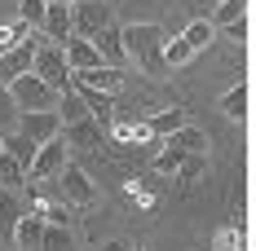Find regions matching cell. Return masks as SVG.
<instances>
[{"label": "cell", "instance_id": "6da1fadb", "mask_svg": "<svg viewBox=\"0 0 256 251\" xmlns=\"http://www.w3.org/2000/svg\"><path fill=\"white\" fill-rule=\"evenodd\" d=\"M164 26L159 22H128L120 26V44H124V57L128 62H137L146 75H168V66H164Z\"/></svg>", "mask_w": 256, "mask_h": 251}, {"label": "cell", "instance_id": "7a4b0ae2", "mask_svg": "<svg viewBox=\"0 0 256 251\" xmlns=\"http://www.w3.org/2000/svg\"><path fill=\"white\" fill-rule=\"evenodd\" d=\"M31 75L40 79V84H49L53 93H66V88H71V66H66V57H62L58 44H40V49H36Z\"/></svg>", "mask_w": 256, "mask_h": 251}, {"label": "cell", "instance_id": "3957f363", "mask_svg": "<svg viewBox=\"0 0 256 251\" xmlns=\"http://www.w3.org/2000/svg\"><path fill=\"white\" fill-rule=\"evenodd\" d=\"M9 88V97L18 106V115L22 110H58V93H53L49 84H40L36 75H18L14 84H4Z\"/></svg>", "mask_w": 256, "mask_h": 251}, {"label": "cell", "instance_id": "277c9868", "mask_svg": "<svg viewBox=\"0 0 256 251\" xmlns=\"http://www.w3.org/2000/svg\"><path fill=\"white\" fill-rule=\"evenodd\" d=\"M102 26H110V4L106 0H71V35L93 40Z\"/></svg>", "mask_w": 256, "mask_h": 251}, {"label": "cell", "instance_id": "5b68a950", "mask_svg": "<svg viewBox=\"0 0 256 251\" xmlns=\"http://www.w3.org/2000/svg\"><path fill=\"white\" fill-rule=\"evenodd\" d=\"M66 168V141H62V132L44 141L36 159H31V168H26V185H40V181H58V172Z\"/></svg>", "mask_w": 256, "mask_h": 251}, {"label": "cell", "instance_id": "8992f818", "mask_svg": "<svg viewBox=\"0 0 256 251\" xmlns=\"http://www.w3.org/2000/svg\"><path fill=\"white\" fill-rule=\"evenodd\" d=\"M14 132L26 137L31 146H44V141H53L62 132V119H58V110H22L14 119Z\"/></svg>", "mask_w": 256, "mask_h": 251}, {"label": "cell", "instance_id": "52a82bcc", "mask_svg": "<svg viewBox=\"0 0 256 251\" xmlns=\"http://www.w3.org/2000/svg\"><path fill=\"white\" fill-rule=\"evenodd\" d=\"M58 190H62V203H76V207H93L98 203V185L88 181V172L80 163H66L58 172Z\"/></svg>", "mask_w": 256, "mask_h": 251}, {"label": "cell", "instance_id": "ba28073f", "mask_svg": "<svg viewBox=\"0 0 256 251\" xmlns=\"http://www.w3.org/2000/svg\"><path fill=\"white\" fill-rule=\"evenodd\" d=\"M36 49H40L36 40H22V44H18L14 53H4V57H0V84H14L18 75H31V62H36Z\"/></svg>", "mask_w": 256, "mask_h": 251}, {"label": "cell", "instance_id": "9c48e42d", "mask_svg": "<svg viewBox=\"0 0 256 251\" xmlns=\"http://www.w3.org/2000/svg\"><path fill=\"white\" fill-rule=\"evenodd\" d=\"M71 79L84 84V88H98L106 97H120V88H124V71H115V66H93V71H80Z\"/></svg>", "mask_w": 256, "mask_h": 251}, {"label": "cell", "instance_id": "30bf717a", "mask_svg": "<svg viewBox=\"0 0 256 251\" xmlns=\"http://www.w3.org/2000/svg\"><path fill=\"white\" fill-rule=\"evenodd\" d=\"M88 44L98 49L102 66H115V71H120V66L128 62V57H124V44H120V26H115V22H110V26H102V31H98V35H93Z\"/></svg>", "mask_w": 256, "mask_h": 251}, {"label": "cell", "instance_id": "8fae6325", "mask_svg": "<svg viewBox=\"0 0 256 251\" xmlns=\"http://www.w3.org/2000/svg\"><path fill=\"white\" fill-rule=\"evenodd\" d=\"M40 31L62 49V44L71 40V4H44V22H40Z\"/></svg>", "mask_w": 256, "mask_h": 251}, {"label": "cell", "instance_id": "7c38bea8", "mask_svg": "<svg viewBox=\"0 0 256 251\" xmlns=\"http://www.w3.org/2000/svg\"><path fill=\"white\" fill-rule=\"evenodd\" d=\"M146 124V132H150L154 141H168L177 128L190 124V110H181V106H172V110H159V115H150V119H142Z\"/></svg>", "mask_w": 256, "mask_h": 251}, {"label": "cell", "instance_id": "4fadbf2b", "mask_svg": "<svg viewBox=\"0 0 256 251\" xmlns=\"http://www.w3.org/2000/svg\"><path fill=\"white\" fill-rule=\"evenodd\" d=\"M62 141H66V146H102L106 141V124H98V119L62 124Z\"/></svg>", "mask_w": 256, "mask_h": 251}, {"label": "cell", "instance_id": "5bb4252c", "mask_svg": "<svg viewBox=\"0 0 256 251\" xmlns=\"http://www.w3.org/2000/svg\"><path fill=\"white\" fill-rule=\"evenodd\" d=\"M62 57H66V66H71V75H80V71H93V66H102V57H98V49L88 44V40H66L62 44Z\"/></svg>", "mask_w": 256, "mask_h": 251}, {"label": "cell", "instance_id": "9a60e30c", "mask_svg": "<svg viewBox=\"0 0 256 251\" xmlns=\"http://www.w3.org/2000/svg\"><path fill=\"white\" fill-rule=\"evenodd\" d=\"M71 88L80 93V101H84V110L98 119V124L110 128V119H115V97H106V93H98V88H84V84H76L71 79Z\"/></svg>", "mask_w": 256, "mask_h": 251}, {"label": "cell", "instance_id": "2e32d148", "mask_svg": "<svg viewBox=\"0 0 256 251\" xmlns=\"http://www.w3.org/2000/svg\"><path fill=\"white\" fill-rule=\"evenodd\" d=\"M40 238H44V216L22 212V221H18V229H14V247L18 251H40Z\"/></svg>", "mask_w": 256, "mask_h": 251}, {"label": "cell", "instance_id": "e0dca14e", "mask_svg": "<svg viewBox=\"0 0 256 251\" xmlns=\"http://www.w3.org/2000/svg\"><path fill=\"white\" fill-rule=\"evenodd\" d=\"M22 221V203L14 190H0V243H14V229Z\"/></svg>", "mask_w": 256, "mask_h": 251}, {"label": "cell", "instance_id": "ac0fdd59", "mask_svg": "<svg viewBox=\"0 0 256 251\" xmlns=\"http://www.w3.org/2000/svg\"><path fill=\"white\" fill-rule=\"evenodd\" d=\"M164 146H177L181 154H208V137H204L194 124H186V128H177V132H172Z\"/></svg>", "mask_w": 256, "mask_h": 251}, {"label": "cell", "instance_id": "d6986e66", "mask_svg": "<svg viewBox=\"0 0 256 251\" xmlns=\"http://www.w3.org/2000/svg\"><path fill=\"white\" fill-rule=\"evenodd\" d=\"M0 146H4V154H9V159H18L22 168H31V159H36V150H40V146H31L26 137H18L14 128H9V132H0Z\"/></svg>", "mask_w": 256, "mask_h": 251}, {"label": "cell", "instance_id": "ffe728a7", "mask_svg": "<svg viewBox=\"0 0 256 251\" xmlns=\"http://www.w3.org/2000/svg\"><path fill=\"white\" fill-rule=\"evenodd\" d=\"M58 119H62V124H76V119H93V115L84 110V101H80V93H76V88L58 93Z\"/></svg>", "mask_w": 256, "mask_h": 251}, {"label": "cell", "instance_id": "44dd1931", "mask_svg": "<svg viewBox=\"0 0 256 251\" xmlns=\"http://www.w3.org/2000/svg\"><path fill=\"white\" fill-rule=\"evenodd\" d=\"M181 40H186V44H190V49H194V53H204L208 44L216 40V26L208 22V18H199V22H190V26H186V31H181Z\"/></svg>", "mask_w": 256, "mask_h": 251}, {"label": "cell", "instance_id": "7402d4cb", "mask_svg": "<svg viewBox=\"0 0 256 251\" xmlns=\"http://www.w3.org/2000/svg\"><path fill=\"white\" fill-rule=\"evenodd\" d=\"M40 251H76V238H71V225H44V238H40Z\"/></svg>", "mask_w": 256, "mask_h": 251}, {"label": "cell", "instance_id": "603a6c76", "mask_svg": "<svg viewBox=\"0 0 256 251\" xmlns=\"http://www.w3.org/2000/svg\"><path fill=\"white\" fill-rule=\"evenodd\" d=\"M18 185H26V168L18 159L0 154V190H14V194H18Z\"/></svg>", "mask_w": 256, "mask_h": 251}, {"label": "cell", "instance_id": "cb8c5ba5", "mask_svg": "<svg viewBox=\"0 0 256 251\" xmlns=\"http://www.w3.org/2000/svg\"><path fill=\"white\" fill-rule=\"evenodd\" d=\"M221 110H226V119H248V84H238V88H230L226 97H221Z\"/></svg>", "mask_w": 256, "mask_h": 251}, {"label": "cell", "instance_id": "d4e9b609", "mask_svg": "<svg viewBox=\"0 0 256 251\" xmlns=\"http://www.w3.org/2000/svg\"><path fill=\"white\" fill-rule=\"evenodd\" d=\"M190 57H194V49H190V44H186L181 35H172V40H164V66H168V71H177V66H186Z\"/></svg>", "mask_w": 256, "mask_h": 251}, {"label": "cell", "instance_id": "484cf974", "mask_svg": "<svg viewBox=\"0 0 256 251\" xmlns=\"http://www.w3.org/2000/svg\"><path fill=\"white\" fill-rule=\"evenodd\" d=\"M238 18H248V0H221L216 13H212V26H230Z\"/></svg>", "mask_w": 256, "mask_h": 251}, {"label": "cell", "instance_id": "4316f807", "mask_svg": "<svg viewBox=\"0 0 256 251\" xmlns=\"http://www.w3.org/2000/svg\"><path fill=\"white\" fill-rule=\"evenodd\" d=\"M22 40H26V22H22V18H18V22H9V26H0V57H4V53H14Z\"/></svg>", "mask_w": 256, "mask_h": 251}, {"label": "cell", "instance_id": "83f0119b", "mask_svg": "<svg viewBox=\"0 0 256 251\" xmlns=\"http://www.w3.org/2000/svg\"><path fill=\"white\" fill-rule=\"evenodd\" d=\"M181 159H186V154H181L177 146H164V150L154 154V172H159V176H177Z\"/></svg>", "mask_w": 256, "mask_h": 251}, {"label": "cell", "instance_id": "f1b7e54d", "mask_svg": "<svg viewBox=\"0 0 256 251\" xmlns=\"http://www.w3.org/2000/svg\"><path fill=\"white\" fill-rule=\"evenodd\" d=\"M199 176H204V154H186V159H181V168H177V181L190 185V181H199Z\"/></svg>", "mask_w": 256, "mask_h": 251}, {"label": "cell", "instance_id": "f546056e", "mask_svg": "<svg viewBox=\"0 0 256 251\" xmlns=\"http://www.w3.org/2000/svg\"><path fill=\"white\" fill-rule=\"evenodd\" d=\"M18 18H22L26 26H40L44 22V0H22V4H18Z\"/></svg>", "mask_w": 256, "mask_h": 251}, {"label": "cell", "instance_id": "4dcf8cb0", "mask_svg": "<svg viewBox=\"0 0 256 251\" xmlns=\"http://www.w3.org/2000/svg\"><path fill=\"white\" fill-rule=\"evenodd\" d=\"M14 119H18V106H14V97H9V88L0 84V128L14 124Z\"/></svg>", "mask_w": 256, "mask_h": 251}, {"label": "cell", "instance_id": "1f68e13d", "mask_svg": "<svg viewBox=\"0 0 256 251\" xmlns=\"http://www.w3.org/2000/svg\"><path fill=\"white\" fill-rule=\"evenodd\" d=\"M216 31H226L230 40H238V44H243V40H248V18H238V22H230V26H216Z\"/></svg>", "mask_w": 256, "mask_h": 251}, {"label": "cell", "instance_id": "d6a6232c", "mask_svg": "<svg viewBox=\"0 0 256 251\" xmlns=\"http://www.w3.org/2000/svg\"><path fill=\"white\" fill-rule=\"evenodd\" d=\"M98 251H132V247H128V243H102Z\"/></svg>", "mask_w": 256, "mask_h": 251}, {"label": "cell", "instance_id": "836d02e7", "mask_svg": "<svg viewBox=\"0 0 256 251\" xmlns=\"http://www.w3.org/2000/svg\"><path fill=\"white\" fill-rule=\"evenodd\" d=\"M0 251H9V247H4V243H0Z\"/></svg>", "mask_w": 256, "mask_h": 251}, {"label": "cell", "instance_id": "e575fe53", "mask_svg": "<svg viewBox=\"0 0 256 251\" xmlns=\"http://www.w3.org/2000/svg\"><path fill=\"white\" fill-rule=\"evenodd\" d=\"M0 154H4V146H0Z\"/></svg>", "mask_w": 256, "mask_h": 251}]
</instances>
